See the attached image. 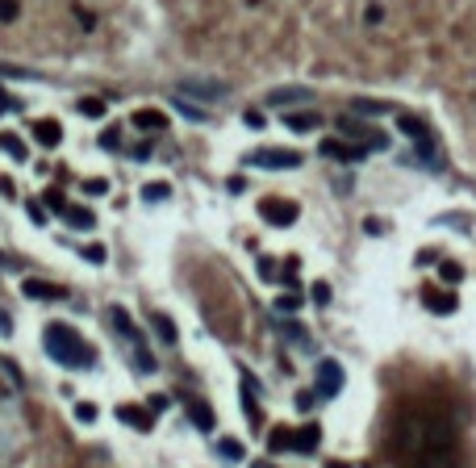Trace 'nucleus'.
<instances>
[{
    "label": "nucleus",
    "instance_id": "5701e85b",
    "mask_svg": "<svg viewBox=\"0 0 476 468\" xmlns=\"http://www.w3.org/2000/svg\"><path fill=\"white\" fill-rule=\"evenodd\" d=\"M176 113L180 118H188V122H205V109H196V105H188L184 96H176Z\"/></svg>",
    "mask_w": 476,
    "mask_h": 468
},
{
    "label": "nucleus",
    "instance_id": "c85d7f7f",
    "mask_svg": "<svg viewBox=\"0 0 476 468\" xmlns=\"http://www.w3.org/2000/svg\"><path fill=\"white\" fill-rule=\"evenodd\" d=\"M339 130H343L347 138H363V134H367V130H363L359 122H351V118H343V122H339Z\"/></svg>",
    "mask_w": 476,
    "mask_h": 468
},
{
    "label": "nucleus",
    "instance_id": "c9c22d12",
    "mask_svg": "<svg viewBox=\"0 0 476 468\" xmlns=\"http://www.w3.org/2000/svg\"><path fill=\"white\" fill-rule=\"evenodd\" d=\"M46 205H50V210H55V214H63V210H67V205H63V197H59V192H46Z\"/></svg>",
    "mask_w": 476,
    "mask_h": 468
},
{
    "label": "nucleus",
    "instance_id": "412c9836",
    "mask_svg": "<svg viewBox=\"0 0 476 468\" xmlns=\"http://www.w3.org/2000/svg\"><path fill=\"white\" fill-rule=\"evenodd\" d=\"M150 322H155V331H159V339H163V343H176V326H172L168 314H155Z\"/></svg>",
    "mask_w": 476,
    "mask_h": 468
},
{
    "label": "nucleus",
    "instance_id": "4c0bfd02",
    "mask_svg": "<svg viewBox=\"0 0 476 468\" xmlns=\"http://www.w3.org/2000/svg\"><path fill=\"white\" fill-rule=\"evenodd\" d=\"M100 146H104V151H113V146H117V134H113V130H104V134H100Z\"/></svg>",
    "mask_w": 476,
    "mask_h": 468
},
{
    "label": "nucleus",
    "instance_id": "ddd939ff",
    "mask_svg": "<svg viewBox=\"0 0 476 468\" xmlns=\"http://www.w3.org/2000/svg\"><path fill=\"white\" fill-rule=\"evenodd\" d=\"M351 113L376 118V113H393V105H385V100H367V96H355V100H351Z\"/></svg>",
    "mask_w": 476,
    "mask_h": 468
},
{
    "label": "nucleus",
    "instance_id": "f3484780",
    "mask_svg": "<svg viewBox=\"0 0 476 468\" xmlns=\"http://www.w3.org/2000/svg\"><path fill=\"white\" fill-rule=\"evenodd\" d=\"M427 305H431V314H455V297L447 293H427Z\"/></svg>",
    "mask_w": 476,
    "mask_h": 468
},
{
    "label": "nucleus",
    "instance_id": "20e7f679",
    "mask_svg": "<svg viewBox=\"0 0 476 468\" xmlns=\"http://www.w3.org/2000/svg\"><path fill=\"white\" fill-rule=\"evenodd\" d=\"M401 447L409 456H427V419H409L401 427Z\"/></svg>",
    "mask_w": 476,
    "mask_h": 468
},
{
    "label": "nucleus",
    "instance_id": "f257e3e1",
    "mask_svg": "<svg viewBox=\"0 0 476 468\" xmlns=\"http://www.w3.org/2000/svg\"><path fill=\"white\" fill-rule=\"evenodd\" d=\"M42 343H46L50 359L63 364V368H88V364H92L88 343H84L71 326H63V322H50V326H46V335H42Z\"/></svg>",
    "mask_w": 476,
    "mask_h": 468
},
{
    "label": "nucleus",
    "instance_id": "39448f33",
    "mask_svg": "<svg viewBox=\"0 0 476 468\" xmlns=\"http://www.w3.org/2000/svg\"><path fill=\"white\" fill-rule=\"evenodd\" d=\"M317 389H322L326 397H335V393L343 389V368H339L335 359H322V364H317Z\"/></svg>",
    "mask_w": 476,
    "mask_h": 468
},
{
    "label": "nucleus",
    "instance_id": "2eb2a0df",
    "mask_svg": "<svg viewBox=\"0 0 476 468\" xmlns=\"http://www.w3.org/2000/svg\"><path fill=\"white\" fill-rule=\"evenodd\" d=\"M284 126L305 134V130H317V113H284Z\"/></svg>",
    "mask_w": 476,
    "mask_h": 468
},
{
    "label": "nucleus",
    "instance_id": "f03ea898",
    "mask_svg": "<svg viewBox=\"0 0 476 468\" xmlns=\"http://www.w3.org/2000/svg\"><path fill=\"white\" fill-rule=\"evenodd\" d=\"M251 164L263 168V172H288V168L301 164V155H297V151H284V146H259V151L251 155Z\"/></svg>",
    "mask_w": 476,
    "mask_h": 468
},
{
    "label": "nucleus",
    "instance_id": "dca6fc26",
    "mask_svg": "<svg viewBox=\"0 0 476 468\" xmlns=\"http://www.w3.org/2000/svg\"><path fill=\"white\" fill-rule=\"evenodd\" d=\"M188 414H192V423H196L201 431H214V410H209L205 401H192V405H188Z\"/></svg>",
    "mask_w": 476,
    "mask_h": 468
},
{
    "label": "nucleus",
    "instance_id": "a19ab883",
    "mask_svg": "<svg viewBox=\"0 0 476 468\" xmlns=\"http://www.w3.org/2000/svg\"><path fill=\"white\" fill-rule=\"evenodd\" d=\"M0 192H5V197H13V180H9V176H0Z\"/></svg>",
    "mask_w": 476,
    "mask_h": 468
},
{
    "label": "nucleus",
    "instance_id": "79ce46f5",
    "mask_svg": "<svg viewBox=\"0 0 476 468\" xmlns=\"http://www.w3.org/2000/svg\"><path fill=\"white\" fill-rule=\"evenodd\" d=\"M9 109H13V100H9L5 92H0V113H9Z\"/></svg>",
    "mask_w": 476,
    "mask_h": 468
},
{
    "label": "nucleus",
    "instance_id": "bb28decb",
    "mask_svg": "<svg viewBox=\"0 0 476 468\" xmlns=\"http://www.w3.org/2000/svg\"><path fill=\"white\" fill-rule=\"evenodd\" d=\"M268 447H272V452H284V447H293V435H288V431H272V435H268Z\"/></svg>",
    "mask_w": 476,
    "mask_h": 468
},
{
    "label": "nucleus",
    "instance_id": "9b49d317",
    "mask_svg": "<svg viewBox=\"0 0 476 468\" xmlns=\"http://www.w3.org/2000/svg\"><path fill=\"white\" fill-rule=\"evenodd\" d=\"M63 222L76 226V230H92V226H96L92 210H84V205H67V210H63Z\"/></svg>",
    "mask_w": 476,
    "mask_h": 468
},
{
    "label": "nucleus",
    "instance_id": "4be33fe9",
    "mask_svg": "<svg viewBox=\"0 0 476 468\" xmlns=\"http://www.w3.org/2000/svg\"><path fill=\"white\" fill-rule=\"evenodd\" d=\"M218 452H222V456H226V460H234V464H238V460H242V456H247V452H242V443H238V439H218Z\"/></svg>",
    "mask_w": 476,
    "mask_h": 468
},
{
    "label": "nucleus",
    "instance_id": "aec40b11",
    "mask_svg": "<svg viewBox=\"0 0 476 468\" xmlns=\"http://www.w3.org/2000/svg\"><path fill=\"white\" fill-rule=\"evenodd\" d=\"M0 151H5V155H13L17 164L25 159V142H21V138H13V134H0Z\"/></svg>",
    "mask_w": 476,
    "mask_h": 468
},
{
    "label": "nucleus",
    "instance_id": "423d86ee",
    "mask_svg": "<svg viewBox=\"0 0 476 468\" xmlns=\"http://www.w3.org/2000/svg\"><path fill=\"white\" fill-rule=\"evenodd\" d=\"M226 92V84H218V80H184L180 84V96H196V100H218Z\"/></svg>",
    "mask_w": 476,
    "mask_h": 468
},
{
    "label": "nucleus",
    "instance_id": "e433bc0d",
    "mask_svg": "<svg viewBox=\"0 0 476 468\" xmlns=\"http://www.w3.org/2000/svg\"><path fill=\"white\" fill-rule=\"evenodd\" d=\"M13 335V318L5 314V309H0V339H9Z\"/></svg>",
    "mask_w": 476,
    "mask_h": 468
},
{
    "label": "nucleus",
    "instance_id": "6e6552de",
    "mask_svg": "<svg viewBox=\"0 0 476 468\" xmlns=\"http://www.w3.org/2000/svg\"><path fill=\"white\" fill-rule=\"evenodd\" d=\"M21 293H25V297H34V301H59V297H63V289H59V285H46V280H34V276L21 285Z\"/></svg>",
    "mask_w": 476,
    "mask_h": 468
},
{
    "label": "nucleus",
    "instance_id": "58836bf2",
    "mask_svg": "<svg viewBox=\"0 0 476 468\" xmlns=\"http://www.w3.org/2000/svg\"><path fill=\"white\" fill-rule=\"evenodd\" d=\"M259 276H263V280H272V276H276V272H272V259H259Z\"/></svg>",
    "mask_w": 476,
    "mask_h": 468
},
{
    "label": "nucleus",
    "instance_id": "b1692460",
    "mask_svg": "<svg viewBox=\"0 0 476 468\" xmlns=\"http://www.w3.org/2000/svg\"><path fill=\"white\" fill-rule=\"evenodd\" d=\"M168 192H172V184H168V180H155V184H146V188H142V197H146V201H163Z\"/></svg>",
    "mask_w": 476,
    "mask_h": 468
},
{
    "label": "nucleus",
    "instance_id": "4468645a",
    "mask_svg": "<svg viewBox=\"0 0 476 468\" xmlns=\"http://www.w3.org/2000/svg\"><path fill=\"white\" fill-rule=\"evenodd\" d=\"M138 130H163L168 126V118L159 113V109H134V118H130Z\"/></svg>",
    "mask_w": 476,
    "mask_h": 468
},
{
    "label": "nucleus",
    "instance_id": "7ed1b4c3",
    "mask_svg": "<svg viewBox=\"0 0 476 468\" xmlns=\"http://www.w3.org/2000/svg\"><path fill=\"white\" fill-rule=\"evenodd\" d=\"M259 218L268 226H293L297 222V205L293 201H259Z\"/></svg>",
    "mask_w": 476,
    "mask_h": 468
},
{
    "label": "nucleus",
    "instance_id": "f704fd0d",
    "mask_svg": "<svg viewBox=\"0 0 476 468\" xmlns=\"http://www.w3.org/2000/svg\"><path fill=\"white\" fill-rule=\"evenodd\" d=\"M242 122H247L251 130H263V113H255V109H247V113H242Z\"/></svg>",
    "mask_w": 476,
    "mask_h": 468
},
{
    "label": "nucleus",
    "instance_id": "393cba45",
    "mask_svg": "<svg viewBox=\"0 0 476 468\" xmlns=\"http://www.w3.org/2000/svg\"><path fill=\"white\" fill-rule=\"evenodd\" d=\"M80 113H84V118H104V100H96V96L80 100Z\"/></svg>",
    "mask_w": 476,
    "mask_h": 468
},
{
    "label": "nucleus",
    "instance_id": "473e14b6",
    "mask_svg": "<svg viewBox=\"0 0 476 468\" xmlns=\"http://www.w3.org/2000/svg\"><path fill=\"white\" fill-rule=\"evenodd\" d=\"M313 301H317V305H330V285H326V280L313 285Z\"/></svg>",
    "mask_w": 476,
    "mask_h": 468
},
{
    "label": "nucleus",
    "instance_id": "a878e982",
    "mask_svg": "<svg viewBox=\"0 0 476 468\" xmlns=\"http://www.w3.org/2000/svg\"><path fill=\"white\" fill-rule=\"evenodd\" d=\"M439 276H443L447 285H460V280H464V268H460V264H439Z\"/></svg>",
    "mask_w": 476,
    "mask_h": 468
},
{
    "label": "nucleus",
    "instance_id": "a211bd4d",
    "mask_svg": "<svg viewBox=\"0 0 476 468\" xmlns=\"http://www.w3.org/2000/svg\"><path fill=\"white\" fill-rule=\"evenodd\" d=\"M109 318H113V326H117L126 339H134V343H138V331H134V322H130V314H126L122 305H113V314H109Z\"/></svg>",
    "mask_w": 476,
    "mask_h": 468
},
{
    "label": "nucleus",
    "instance_id": "ea45409f",
    "mask_svg": "<svg viewBox=\"0 0 476 468\" xmlns=\"http://www.w3.org/2000/svg\"><path fill=\"white\" fill-rule=\"evenodd\" d=\"M30 218H34V222H46V210H42V205H34V201H30Z\"/></svg>",
    "mask_w": 476,
    "mask_h": 468
},
{
    "label": "nucleus",
    "instance_id": "cd10ccee",
    "mask_svg": "<svg viewBox=\"0 0 476 468\" xmlns=\"http://www.w3.org/2000/svg\"><path fill=\"white\" fill-rule=\"evenodd\" d=\"M297 305H301V297H297V293H284V297H276V309H280V314H293Z\"/></svg>",
    "mask_w": 476,
    "mask_h": 468
},
{
    "label": "nucleus",
    "instance_id": "2f4dec72",
    "mask_svg": "<svg viewBox=\"0 0 476 468\" xmlns=\"http://www.w3.org/2000/svg\"><path fill=\"white\" fill-rule=\"evenodd\" d=\"M84 192H92V197H100V192H109V180H100V176H92V180H84Z\"/></svg>",
    "mask_w": 476,
    "mask_h": 468
},
{
    "label": "nucleus",
    "instance_id": "72a5a7b5",
    "mask_svg": "<svg viewBox=\"0 0 476 468\" xmlns=\"http://www.w3.org/2000/svg\"><path fill=\"white\" fill-rule=\"evenodd\" d=\"M17 17V0H0V21H13Z\"/></svg>",
    "mask_w": 476,
    "mask_h": 468
},
{
    "label": "nucleus",
    "instance_id": "0eeeda50",
    "mask_svg": "<svg viewBox=\"0 0 476 468\" xmlns=\"http://www.w3.org/2000/svg\"><path fill=\"white\" fill-rule=\"evenodd\" d=\"M34 142L46 146V151H50V146H59V142H63V126H59V122H50V118L34 122Z\"/></svg>",
    "mask_w": 476,
    "mask_h": 468
},
{
    "label": "nucleus",
    "instance_id": "f8f14e48",
    "mask_svg": "<svg viewBox=\"0 0 476 468\" xmlns=\"http://www.w3.org/2000/svg\"><path fill=\"white\" fill-rule=\"evenodd\" d=\"M305 96H309L305 88H276V92H268V105L284 109V105H297V100H305Z\"/></svg>",
    "mask_w": 476,
    "mask_h": 468
},
{
    "label": "nucleus",
    "instance_id": "6ab92c4d",
    "mask_svg": "<svg viewBox=\"0 0 476 468\" xmlns=\"http://www.w3.org/2000/svg\"><path fill=\"white\" fill-rule=\"evenodd\" d=\"M397 126H401V134H405V138H413V142H427V126H422L418 118H401Z\"/></svg>",
    "mask_w": 476,
    "mask_h": 468
},
{
    "label": "nucleus",
    "instance_id": "9d476101",
    "mask_svg": "<svg viewBox=\"0 0 476 468\" xmlns=\"http://www.w3.org/2000/svg\"><path fill=\"white\" fill-rule=\"evenodd\" d=\"M317 443H322V431H317L313 423H309V427H301V431L293 435V447H297L301 456H313V452H317Z\"/></svg>",
    "mask_w": 476,
    "mask_h": 468
},
{
    "label": "nucleus",
    "instance_id": "7c9ffc66",
    "mask_svg": "<svg viewBox=\"0 0 476 468\" xmlns=\"http://www.w3.org/2000/svg\"><path fill=\"white\" fill-rule=\"evenodd\" d=\"M84 259H88V264H104V247H100V243H88V247H84Z\"/></svg>",
    "mask_w": 476,
    "mask_h": 468
},
{
    "label": "nucleus",
    "instance_id": "c756f323",
    "mask_svg": "<svg viewBox=\"0 0 476 468\" xmlns=\"http://www.w3.org/2000/svg\"><path fill=\"white\" fill-rule=\"evenodd\" d=\"M76 419H80V423H96V405H92V401H80V405H76Z\"/></svg>",
    "mask_w": 476,
    "mask_h": 468
},
{
    "label": "nucleus",
    "instance_id": "1a4fd4ad",
    "mask_svg": "<svg viewBox=\"0 0 476 468\" xmlns=\"http://www.w3.org/2000/svg\"><path fill=\"white\" fill-rule=\"evenodd\" d=\"M117 419L126 423V427H134V431H150L155 427V419L146 410H138V405H117Z\"/></svg>",
    "mask_w": 476,
    "mask_h": 468
}]
</instances>
